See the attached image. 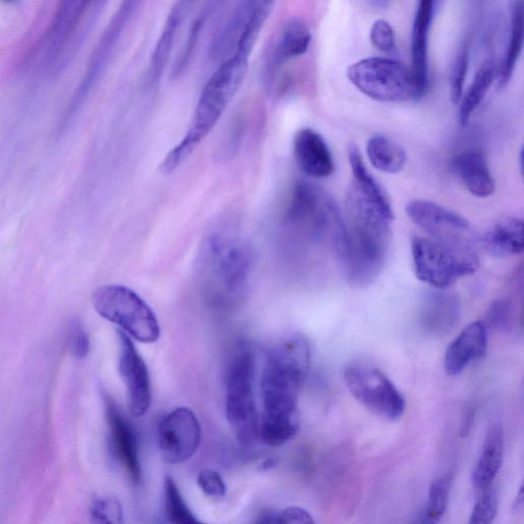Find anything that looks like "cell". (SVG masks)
<instances>
[{
  "label": "cell",
  "mask_w": 524,
  "mask_h": 524,
  "mask_svg": "<svg viewBox=\"0 0 524 524\" xmlns=\"http://www.w3.org/2000/svg\"><path fill=\"white\" fill-rule=\"evenodd\" d=\"M200 489L209 497L220 498L227 493V487L220 474L212 470H202L198 475Z\"/></svg>",
  "instance_id": "39"
},
{
  "label": "cell",
  "mask_w": 524,
  "mask_h": 524,
  "mask_svg": "<svg viewBox=\"0 0 524 524\" xmlns=\"http://www.w3.org/2000/svg\"><path fill=\"white\" fill-rule=\"evenodd\" d=\"M488 351L487 325L476 321L467 326L449 345L445 356L448 375H460L472 363L483 360Z\"/></svg>",
  "instance_id": "19"
},
{
  "label": "cell",
  "mask_w": 524,
  "mask_h": 524,
  "mask_svg": "<svg viewBox=\"0 0 524 524\" xmlns=\"http://www.w3.org/2000/svg\"><path fill=\"white\" fill-rule=\"evenodd\" d=\"M458 176L466 189L475 197L488 198L496 190L486 155L479 150H468L454 161Z\"/></svg>",
  "instance_id": "24"
},
{
  "label": "cell",
  "mask_w": 524,
  "mask_h": 524,
  "mask_svg": "<svg viewBox=\"0 0 524 524\" xmlns=\"http://www.w3.org/2000/svg\"><path fill=\"white\" fill-rule=\"evenodd\" d=\"M274 6L272 2L250 0L234 7L214 33L209 49L210 58L223 63L236 55L250 57Z\"/></svg>",
  "instance_id": "9"
},
{
  "label": "cell",
  "mask_w": 524,
  "mask_h": 524,
  "mask_svg": "<svg viewBox=\"0 0 524 524\" xmlns=\"http://www.w3.org/2000/svg\"><path fill=\"white\" fill-rule=\"evenodd\" d=\"M192 6H194L193 3L179 2L174 4L170 10L161 34L156 42L150 65L148 67L146 74L147 87H154L161 79L174 45H176L178 34L190 14Z\"/></svg>",
  "instance_id": "23"
},
{
  "label": "cell",
  "mask_w": 524,
  "mask_h": 524,
  "mask_svg": "<svg viewBox=\"0 0 524 524\" xmlns=\"http://www.w3.org/2000/svg\"><path fill=\"white\" fill-rule=\"evenodd\" d=\"M289 224L341 259L345 249L343 214L332 196L309 182L297 183L286 208Z\"/></svg>",
  "instance_id": "4"
},
{
  "label": "cell",
  "mask_w": 524,
  "mask_h": 524,
  "mask_svg": "<svg viewBox=\"0 0 524 524\" xmlns=\"http://www.w3.org/2000/svg\"><path fill=\"white\" fill-rule=\"evenodd\" d=\"M312 43V32L299 19L286 22L279 32L267 58V74H275L285 64L307 54Z\"/></svg>",
  "instance_id": "22"
},
{
  "label": "cell",
  "mask_w": 524,
  "mask_h": 524,
  "mask_svg": "<svg viewBox=\"0 0 524 524\" xmlns=\"http://www.w3.org/2000/svg\"><path fill=\"white\" fill-rule=\"evenodd\" d=\"M93 524H125L121 503L113 497H99L91 505Z\"/></svg>",
  "instance_id": "34"
},
{
  "label": "cell",
  "mask_w": 524,
  "mask_h": 524,
  "mask_svg": "<svg viewBox=\"0 0 524 524\" xmlns=\"http://www.w3.org/2000/svg\"><path fill=\"white\" fill-rule=\"evenodd\" d=\"M343 376L355 399L374 415L388 421H396L404 415L405 398L378 368L355 362L346 366Z\"/></svg>",
  "instance_id": "11"
},
{
  "label": "cell",
  "mask_w": 524,
  "mask_h": 524,
  "mask_svg": "<svg viewBox=\"0 0 524 524\" xmlns=\"http://www.w3.org/2000/svg\"><path fill=\"white\" fill-rule=\"evenodd\" d=\"M497 512V495L494 491L488 490L475 503L468 524H493Z\"/></svg>",
  "instance_id": "38"
},
{
  "label": "cell",
  "mask_w": 524,
  "mask_h": 524,
  "mask_svg": "<svg viewBox=\"0 0 524 524\" xmlns=\"http://www.w3.org/2000/svg\"><path fill=\"white\" fill-rule=\"evenodd\" d=\"M275 516L270 513L261 515L253 524H273Z\"/></svg>",
  "instance_id": "42"
},
{
  "label": "cell",
  "mask_w": 524,
  "mask_h": 524,
  "mask_svg": "<svg viewBox=\"0 0 524 524\" xmlns=\"http://www.w3.org/2000/svg\"><path fill=\"white\" fill-rule=\"evenodd\" d=\"M216 6H218V3H208L196 15L195 19L193 20L189 29V34L187 36L185 46L182 49L178 60L173 65V78H179L180 76H182L190 66L195 52L198 48L199 41L202 36L203 30L206 26V23L210 16L214 13Z\"/></svg>",
  "instance_id": "31"
},
{
  "label": "cell",
  "mask_w": 524,
  "mask_h": 524,
  "mask_svg": "<svg viewBox=\"0 0 524 524\" xmlns=\"http://www.w3.org/2000/svg\"><path fill=\"white\" fill-rule=\"evenodd\" d=\"M347 157L349 166H351L354 174L355 187L383 211L390 215H395L393 214L389 195L369 171L359 148L355 144L348 146Z\"/></svg>",
  "instance_id": "27"
},
{
  "label": "cell",
  "mask_w": 524,
  "mask_h": 524,
  "mask_svg": "<svg viewBox=\"0 0 524 524\" xmlns=\"http://www.w3.org/2000/svg\"><path fill=\"white\" fill-rule=\"evenodd\" d=\"M469 66V49L462 45L454 60L450 77V98L453 104H459L464 95V85Z\"/></svg>",
  "instance_id": "35"
},
{
  "label": "cell",
  "mask_w": 524,
  "mask_h": 524,
  "mask_svg": "<svg viewBox=\"0 0 524 524\" xmlns=\"http://www.w3.org/2000/svg\"><path fill=\"white\" fill-rule=\"evenodd\" d=\"M490 255L510 257L523 252V222L520 218L509 217L499 222L482 240Z\"/></svg>",
  "instance_id": "26"
},
{
  "label": "cell",
  "mask_w": 524,
  "mask_h": 524,
  "mask_svg": "<svg viewBox=\"0 0 524 524\" xmlns=\"http://www.w3.org/2000/svg\"><path fill=\"white\" fill-rule=\"evenodd\" d=\"M460 301L448 290L435 289L424 297L421 304L420 323L432 335H444L459 322Z\"/></svg>",
  "instance_id": "21"
},
{
  "label": "cell",
  "mask_w": 524,
  "mask_h": 524,
  "mask_svg": "<svg viewBox=\"0 0 524 524\" xmlns=\"http://www.w3.org/2000/svg\"><path fill=\"white\" fill-rule=\"evenodd\" d=\"M158 443L162 458L169 464L191 459L201 443V426L188 408L170 412L160 423Z\"/></svg>",
  "instance_id": "15"
},
{
  "label": "cell",
  "mask_w": 524,
  "mask_h": 524,
  "mask_svg": "<svg viewBox=\"0 0 524 524\" xmlns=\"http://www.w3.org/2000/svg\"><path fill=\"white\" fill-rule=\"evenodd\" d=\"M104 403L113 451L131 482L140 484L143 473L137 434L110 397L104 396Z\"/></svg>",
  "instance_id": "17"
},
{
  "label": "cell",
  "mask_w": 524,
  "mask_h": 524,
  "mask_svg": "<svg viewBox=\"0 0 524 524\" xmlns=\"http://www.w3.org/2000/svg\"><path fill=\"white\" fill-rule=\"evenodd\" d=\"M512 318V305L508 299H499L495 301L488 313L489 324L498 330L506 329Z\"/></svg>",
  "instance_id": "40"
},
{
  "label": "cell",
  "mask_w": 524,
  "mask_h": 524,
  "mask_svg": "<svg viewBox=\"0 0 524 524\" xmlns=\"http://www.w3.org/2000/svg\"><path fill=\"white\" fill-rule=\"evenodd\" d=\"M164 505L170 524H206L195 516L171 477L165 480Z\"/></svg>",
  "instance_id": "32"
},
{
  "label": "cell",
  "mask_w": 524,
  "mask_h": 524,
  "mask_svg": "<svg viewBox=\"0 0 524 524\" xmlns=\"http://www.w3.org/2000/svg\"><path fill=\"white\" fill-rule=\"evenodd\" d=\"M523 47V13L519 0L510 6V35L502 63L499 65L498 85L503 89L514 73Z\"/></svg>",
  "instance_id": "30"
},
{
  "label": "cell",
  "mask_w": 524,
  "mask_h": 524,
  "mask_svg": "<svg viewBox=\"0 0 524 524\" xmlns=\"http://www.w3.org/2000/svg\"><path fill=\"white\" fill-rule=\"evenodd\" d=\"M119 372L127 391L130 413L145 416L152 404V385L148 367L133 341L118 332Z\"/></svg>",
  "instance_id": "16"
},
{
  "label": "cell",
  "mask_w": 524,
  "mask_h": 524,
  "mask_svg": "<svg viewBox=\"0 0 524 524\" xmlns=\"http://www.w3.org/2000/svg\"><path fill=\"white\" fill-rule=\"evenodd\" d=\"M367 156L372 166L387 174L401 172L407 163V153L397 142L376 135L367 143Z\"/></svg>",
  "instance_id": "29"
},
{
  "label": "cell",
  "mask_w": 524,
  "mask_h": 524,
  "mask_svg": "<svg viewBox=\"0 0 524 524\" xmlns=\"http://www.w3.org/2000/svg\"><path fill=\"white\" fill-rule=\"evenodd\" d=\"M418 524H433V523L429 522L428 520H426L425 518H423V517L421 516V517L419 518Z\"/></svg>",
  "instance_id": "43"
},
{
  "label": "cell",
  "mask_w": 524,
  "mask_h": 524,
  "mask_svg": "<svg viewBox=\"0 0 524 524\" xmlns=\"http://www.w3.org/2000/svg\"><path fill=\"white\" fill-rule=\"evenodd\" d=\"M209 266L218 283L229 293L240 291L251 267V253L241 241L213 234L206 242Z\"/></svg>",
  "instance_id": "14"
},
{
  "label": "cell",
  "mask_w": 524,
  "mask_h": 524,
  "mask_svg": "<svg viewBox=\"0 0 524 524\" xmlns=\"http://www.w3.org/2000/svg\"><path fill=\"white\" fill-rule=\"evenodd\" d=\"M436 3L423 0L417 6L411 41L412 73L423 96L429 87V37Z\"/></svg>",
  "instance_id": "20"
},
{
  "label": "cell",
  "mask_w": 524,
  "mask_h": 524,
  "mask_svg": "<svg viewBox=\"0 0 524 524\" xmlns=\"http://www.w3.org/2000/svg\"><path fill=\"white\" fill-rule=\"evenodd\" d=\"M412 256L417 278L438 290H448L479 267L478 254L459 252L419 236L412 239Z\"/></svg>",
  "instance_id": "10"
},
{
  "label": "cell",
  "mask_w": 524,
  "mask_h": 524,
  "mask_svg": "<svg viewBox=\"0 0 524 524\" xmlns=\"http://www.w3.org/2000/svg\"><path fill=\"white\" fill-rule=\"evenodd\" d=\"M295 161L302 172L314 179H326L335 170L333 155L325 139L312 128L297 131L293 140Z\"/></svg>",
  "instance_id": "18"
},
{
  "label": "cell",
  "mask_w": 524,
  "mask_h": 524,
  "mask_svg": "<svg viewBox=\"0 0 524 524\" xmlns=\"http://www.w3.org/2000/svg\"><path fill=\"white\" fill-rule=\"evenodd\" d=\"M499 65L494 60H487L477 70L467 93L460 101L459 122L466 125L473 112L482 104L490 87L498 79Z\"/></svg>",
  "instance_id": "28"
},
{
  "label": "cell",
  "mask_w": 524,
  "mask_h": 524,
  "mask_svg": "<svg viewBox=\"0 0 524 524\" xmlns=\"http://www.w3.org/2000/svg\"><path fill=\"white\" fill-rule=\"evenodd\" d=\"M248 64L249 57L236 55L212 74L198 100L187 134L163 159L162 172L178 169L220 122L244 82Z\"/></svg>",
  "instance_id": "3"
},
{
  "label": "cell",
  "mask_w": 524,
  "mask_h": 524,
  "mask_svg": "<svg viewBox=\"0 0 524 524\" xmlns=\"http://www.w3.org/2000/svg\"><path fill=\"white\" fill-rule=\"evenodd\" d=\"M310 367V344L300 335L283 339L268 352L260 383L264 415L259 436L266 445L283 446L298 432V397Z\"/></svg>",
  "instance_id": "1"
},
{
  "label": "cell",
  "mask_w": 524,
  "mask_h": 524,
  "mask_svg": "<svg viewBox=\"0 0 524 524\" xmlns=\"http://www.w3.org/2000/svg\"><path fill=\"white\" fill-rule=\"evenodd\" d=\"M254 381V354L247 345L239 344L226 365V414L238 440L243 444L252 443L259 438L260 418Z\"/></svg>",
  "instance_id": "6"
},
{
  "label": "cell",
  "mask_w": 524,
  "mask_h": 524,
  "mask_svg": "<svg viewBox=\"0 0 524 524\" xmlns=\"http://www.w3.org/2000/svg\"><path fill=\"white\" fill-rule=\"evenodd\" d=\"M450 489L451 483L448 477L442 476L434 480L429 490L428 503L421 516L433 524L438 523L448 509Z\"/></svg>",
  "instance_id": "33"
},
{
  "label": "cell",
  "mask_w": 524,
  "mask_h": 524,
  "mask_svg": "<svg viewBox=\"0 0 524 524\" xmlns=\"http://www.w3.org/2000/svg\"><path fill=\"white\" fill-rule=\"evenodd\" d=\"M95 311L142 343L158 341L161 329L156 315L134 290L121 285L98 288L92 296Z\"/></svg>",
  "instance_id": "8"
},
{
  "label": "cell",
  "mask_w": 524,
  "mask_h": 524,
  "mask_svg": "<svg viewBox=\"0 0 524 524\" xmlns=\"http://www.w3.org/2000/svg\"><path fill=\"white\" fill-rule=\"evenodd\" d=\"M504 456V433L499 424H494L487 436L482 454L472 473V485L480 491L491 489L496 479Z\"/></svg>",
  "instance_id": "25"
},
{
  "label": "cell",
  "mask_w": 524,
  "mask_h": 524,
  "mask_svg": "<svg viewBox=\"0 0 524 524\" xmlns=\"http://www.w3.org/2000/svg\"><path fill=\"white\" fill-rule=\"evenodd\" d=\"M273 524H316V522L307 510L290 507L277 515Z\"/></svg>",
  "instance_id": "41"
},
{
  "label": "cell",
  "mask_w": 524,
  "mask_h": 524,
  "mask_svg": "<svg viewBox=\"0 0 524 524\" xmlns=\"http://www.w3.org/2000/svg\"><path fill=\"white\" fill-rule=\"evenodd\" d=\"M410 220L431 240L456 251L477 254V238L461 214L428 200L416 199L406 207Z\"/></svg>",
  "instance_id": "12"
},
{
  "label": "cell",
  "mask_w": 524,
  "mask_h": 524,
  "mask_svg": "<svg viewBox=\"0 0 524 524\" xmlns=\"http://www.w3.org/2000/svg\"><path fill=\"white\" fill-rule=\"evenodd\" d=\"M139 5L140 3L138 2L123 3L110 20L90 59L89 65H87L84 76L63 115L60 124L61 129H64L73 119L86 97L89 96L93 87L104 73L125 27L131 18H133Z\"/></svg>",
  "instance_id": "13"
},
{
  "label": "cell",
  "mask_w": 524,
  "mask_h": 524,
  "mask_svg": "<svg viewBox=\"0 0 524 524\" xmlns=\"http://www.w3.org/2000/svg\"><path fill=\"white\" fill-rule=\"evenodd\" d=\"M372 45L380 52L389 55H398V45L395 30L385 20L376 21L370 32Z\"/></svg>",
  "instance_id": "37"
},
{
  "label": "cell",
  "mask_w": 524,
  "mask_h": 524,
  "mask_svg": "<svg viewBox=\"0 0 524 524\" xmlns=\"http://www.w3.org/2000/svg\"><path fill=\"white\" fill-rule=\"evenodd\" d=\"M347 77L365 96L382 103H404L421 99L412 70L388 58H367L347 69Z\"/></svg>",
  "instance_id": "7"
},
{
  "label": "cell",
  "mask_w": 524,
  "mask_h": 524,
  "mask_svg": "<svg viewBox=\"0 0 524 524\" xmlns=\"http://www.w3.org/2000/svg\"><path fill=\"white\" fill-rule=\"evenodd\" d=\"M67 346L71 355L79 360L89 356L91 351V339L82 323L73 318L67 327Z\"/></svg>",
  "instance_id": "36"
},
{
  "label": "cell",
  "mask_w": 524,
  "mask_h": 524,
  "mask_svg": "<svg viewBox=\"0 0 524 524\" xmlns=\"http://www.w3.org/2000/svg\"><path fill=\"white\" fill-rule=\"evenodd\" d=\"M103 3L64 2L39 42L37 61L46 73L65 68L79 50Z\"/></svg>",
  "instance_id": "5"
},
{
  "label": "cell",
  "mask_w": 524,
  "mask_h": 524,
  "mask_svg": "<svg viewBox=\"0 0 524 524\" xmlns=\"http://www.w3.org/2000/svg\"><path fill=\"white\" fill-rule=\"evenodd\" d=\"M345 249L341 257L349 284L367 287L382 273L389 252L395 215L366 198L353 184L345 197Z\"/></svg>",
  "instance_id": "2"
}]
</instances>
